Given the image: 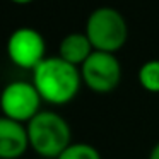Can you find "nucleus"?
<instances>
[{
    "instance_id": "1",
    "label": "nucleus",
    "mask_w": 159,
    "mask_h": 159,
    "mask_svg": "<svg viewBox=\"0 0 159 159\" xmlns=\"http://www.w3.org/2000/svg\"><path fill=\"white\" fill-rule=\"evenodd\" d=\"M33 84L45 103L63 106L75 99L82 86L79 67L57 57H46L33 70Z\"/></svg>"
},
{
    "instance_id": "2",
    "label": "nucleus",
    "mask_w": 159,
    "mask_h": 159,
    "mask_svg": "<svg viewBox=\"0 0 159 159\" xmlns=\"http://www.w3.org/2000/svg\"><path fill=\"white\" fill-rule=\"evenodd\" d=\"M29 149L45 159H57L72 144V128L62 115L41 110L26 123Z\"/></svg>"
},
{
    "instance_id": "3",
    "label": "nucleus",
    "mask_w": 159,
    "mask_h": 159,
    "mask_svg": "<svg viewBox=\"0 0 159 159\" xmlns=\"http://www.w3.org/2000/svg\"><path fill=\"white\" fill-rule=\"evenodd\" d=\"M86 36L89 38L94 52L116 53L128 41V24L118 9L98 7L87 16Z\"/></svg>"
},
{
    "instance_id": "4",
    "label": "nucleus",
    "mask_w": 159,
    "mask_h": 159,
    "mask_svg": "<svg viewBox=\"0 0 159 159\" xmlns=\"http://www.w3.org/2000/svg\"><path fill=\"white\" fill-rule=\"evenodd\" d=\"M41 96L33 82L12 80L2 89L0 113L19 123H28L41 111Z\"/></svg>"
},
{
    "instance_id": "5",
    "label": "nucleus",
    "mask_w": 159,
    "mask_h": 159,
    "mask_svg": "<svg viewBox=\"0 0 159 159\" xmlns=\"http://www.w3.org/2000/svg\"><path fill=\"white\" fill-rule=\"evenodd\" d=\"M79 70L82 84L96 94H108L120 86L121 63L115 53L93 52Z\"/></svg>"
},
{
    "instance_id": "6",
    "label": "nucleus",
    "mask_w": 159,
    "mask_h": 159,
    "mask_svg": "<svg viewBox=\"0 0 159 159\" xmlns=\"http://www.w3.org/2000/svg\"><path fill=\"white\" fill-rule=\"evenodd\" d=\"M7 57L16 67L34 70L46 58V41L34 28H17L7 39Z\"/></svg>"
},
{
    "instance_id": "7",
    "label": "nucleus",
    "mask_w": 159,
    "mask_h": 159,
    "mask_svg": "<svg viewBox=\"0 0 159 159\" xmlns=\"http://www.w3.org/2000/svg\"><path fill=\"white\" fill-rule=\"evenodd\" d=\"M29 151L24 123L0 115V159H19Z\"/></svg>"
},
{
    "instance_id": "8",
    "label": "nucleus",
    "mask_w": 159,
    "mask_h": 159,
    "mask_svg": "<svg viewBox=\"0 0 159 159\" xmlns=\"http://www.w3.org/2000/svg\"><path fill=\"white\" fill-rule=\"evenodd\" d=\"M94 48L86 33H69L62 38L58 45V57L70 65L80 67L91 55Z\"/></svg>"
},
{
    "instance_id": "9",
    "label": "nucleus",
    "mask_w": 159,
    "mask_h": 159,
    "mask_svg": "<svg viewBox=\"0 0 159 159\" xmlns=\"http://www.w3.org/2000/svg\"><path fill=\"white\" fill-rule=\"evenodd\" d=\"M137 79L142 89L152 94H159V58H152L142 63L137 72Z\"/></svg>"
},
{
    "instance_id": "10",
    "label": "nucleus",
    "mask_w": 159,
    "mask_h": 159,
    "mask_svg": "<svg viewBox=\"0 0 159 159\" xmlns=\"http://www.w3.org/2000/svg\"><path fill=\"white\" fill-rule=\"evenodd\" d=\"M57 159H103L101 152L87 142H72Z\"/></svg>"
},
{
    "instance_id": "11",
    "label": "nucleus",
    "mask_w": 159,
    "mask_h": 159,
    "mask_svg": "<svg viewBox=\"0 0 159 159\" xmlns=\"http://www.w3.org/2000/svg\"><path fill=\"white\" fill-rule=\"evenodd\" d=\"M147 159H159V140L152 145V149H151V152H149Z\"/></svg>"
},
{
    "instance_id": "12",
    "label": "nucleus",
    "mask_w": 159,
    "mask_h": 159,
    "mask_svg": "<svg viewBox=\"0 0 159 159\" xmlns=\"http://www.w3.org/2000/svg\"><path fill=\"white\" fill-rule=\"evenodd\" d=\"M11 2L16 5H28V4H33L34 0H11Z\"/></svg>"
},
{
    "instance_id": "13",
    "label": "nucleus",
    "mask_w": 159,
    "mask_h": 159,
    "mask_svg": "<svg viewBox=\"0 0 159 159\" xmlns=\"http://www.w3.org/2000/svg\"><path fill=\"white\" fill-rule=\"evenodd\" d=\"M0 101H2V89H0Z\"/></svg>"
}]
</instances>
